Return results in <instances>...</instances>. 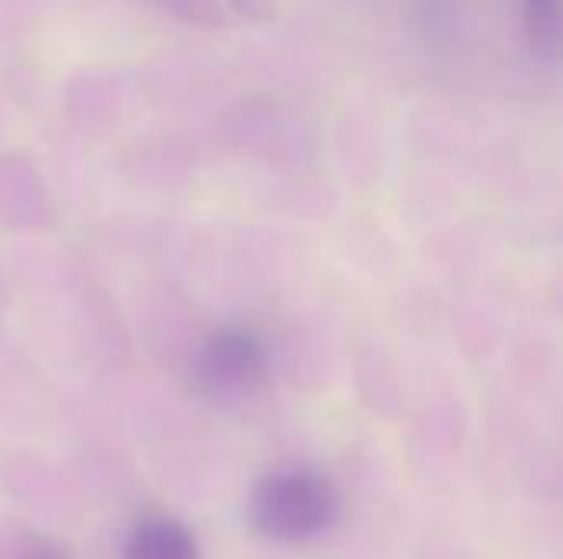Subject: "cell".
Segmentation results:
<instances>
[{
  "instance_id": "cell-2",
  "label": "cell",
  "mask_w": 563,
  "mask_h": 559,
  "mask_svg": "<svg viewBox=\"0 0 563 559\" xmlns=\"http://www.w3.org/2000/svg\"><path fill=\"white\" fill-rule=\"evenodd\" d=\"M264 376H267V349L251 329L241 326L211 333L191 359V379L211 399L251 395L264 382Z\"/></svg>"
},
{
  "instance_id": "cell-4",
  "label": "cell",
  "mask_w": 563,
  "mask_h": 559,
  "mask_svg": "<svg viewBox=\"0 0 563 559\" xmlns=\"http://www.w3.org/2000/svg\"><path fill=\"white\" fill-rule=\"evenodd\" d=\"M525 26L538 46H558V40H561V0H525Z\"/></svg>"
},
{
  "instance_id": "cell-7",
  "label": "cell",
  "mask_w": 563,
  "mask_h": 559,
  "mask_svg": "<svg viewBox=\"0 0 563 559\" xmlns=\"http://www.w3.org/2000/svg\"><path fill=\"white\" fill-rule=\"evenodd\" d=\"M13 559H69L59 547H53V544H30L23 554H16Z\"/></svg>"
},
{
  "instance_id": "cell-3",
  "label": "cell",
  "mask_w": 563,
  "mask_h": 559,
  "mask_svg": "<svg viewBox=\"0 0 563 559\" xmlns=\"http://www.w3.org/2000/svg\"><path fill=\"white\" fill-rule=\"evenodd\" d=\"M122 559H201V550L185 524L152 514L129 530Z\"/></svg>"
},
{
  "instance_id": "cell-5",
  "label": "cell",
  "mask_w": 563,
  "mask_h": 559,
  "mask_svg": "<svg viewBox=\"0 0 563 559\" xmlns=\"http://www.w3.org/2000/svg\"><path fill=\"white\" fill-rule=\"evenodd\" d=\"M158 10L185 20V23H201V26H224V10L214 0H148Z\"/></svg>"
},
{
  "instance_id": "cell-6",
  "label": "cell",
  "mask_w": 563,
  "mask_h": 559,
  "mask_svg": "<svg viewBox=\"0 0 563 559\" xmlns=\"http://www.w3.org/2000/svg\"><path fill=\"white\" fill-rule=\"evenodd\" d=\"M221 3L244 23H274L277 20V0H221Z\"/></svg>"
},
{
  "instance_id": "cell-1",
  "label": "cell",
  "mask_w": 563,
  "mask_h": 559,
  "mask_svg": "<svg viewBox=\"0 0 563 559\" xmlns=\"http://www.w3.org/2000/svg\"><path fill=\"white\" fill-rule=\"evenodd\" d=\"M343 514L336 484L313 468L287 465L264 474L247 497L254 534L274 544H313L327 537Z\"/></svg>"
}]
</instances>
